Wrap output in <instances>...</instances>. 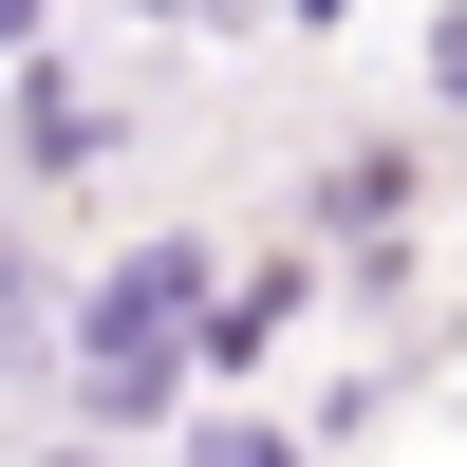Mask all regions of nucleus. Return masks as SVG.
I'll return each mask as SVG.
<instances>
[{
    "label": "nucleus",
    "instance_id": "nucleus-2",
    "mask_svg": "<svg viewBox=\"0 0 467 467\" xmlns=\"http://www.w3.org/2000/svg\"><path fill=\"white\" fill-rule=\"evenodd\" d=\"M19 19H37V0H0V37H19Z\"/></svg>",
    "mask_w": 467,
    "mask_h": 467
},
{
    "label": "nucleus",
    "instance_id": "nucleus-1",
    "mask_svg": "<svg viewBox=\"0 0 467 467\" xmlns=\"http://www.w3.org/2000/svg\"><path fill=\"white\" fill-rule=\"evenodd\" d=\"M19 337H37V281H19V262H0V374H19Z\"/></svg>",
    "mask_w": 467,
    "mask_h": 467
}]
</instances>
